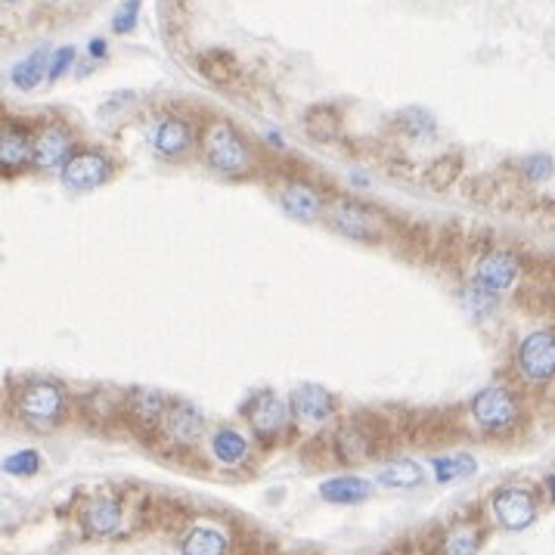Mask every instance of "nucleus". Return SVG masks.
<instances>
[{
    "label": "nucleus",
    "instance_id": "obj_25",
    "mask_svg": "<svg viewBox=\"0 0 555 555\" xmlns=\"http://www.w3.org/2000/svg\"><path fill=\"white\" fill-rule=\"evenodd\" d=\"M44 71H50V54L47 50H35V54L25 56L22 62H16V69H12V84H16L19 90H31L41 84Z\"/></svg>",
    "mask_w": 555,
    "mask_h": 555
},
{
    "label": "nucleus",
    "instance_id": "obj_21",
    "mask_svg": "<svg viewBox=\"0 0 555 555\" xmlns=\"http://www.w3.org/2000/svg\"><path fill=\"white\" fill-rule=\"evenodd\" d=\"M211 453L220 466H243L248 460V441L236 428H218L211 437Z\"/></svg>",
    "mask_w": 555,
    "mask_h": 555
},
{
    "label": "nucleus",
    "instance_id": "obj_3",
    "mask_svg": "<svg viewBox=\"0 0 555 555\" xmlns=\"http://www.w3.org/2000/svg\"><path fill=\"white\" fill-rule=\"evenodd\" d=\"M12 407L19 416L37 426H54L65 413V391L50 378H29L12 394Z\"/></svg>",
    "mask_w": 555,
    "mask_h": 555
},
{
    "label": "nucleus",
    "instance_id": "obj_5",
    "mask_svg": "<svg viewBox=\"0 0 555 555\" xmlns=\"http://www.w3.org/2000/svg\"><path fill=\"white\" fill-rule=\"evenodd\" d=\"M518 369L531 385H546L555 378V329H537L521 342Z\"/></svg>",
    "mask_w": 555,
    "mask_h": 555
},
{
    "label": "nucleus",
    "instance_id": "obj_15",
    "mask_svg": "<svg viewBox=\"0 0 555 555\" xmlns=\"http://www.w3.org/2000/svg\"><path fill=\"white\" fill-rule=\"evenodd\" d=\"M372 493V485L367 478H357V475H335V478H326L319 485V496L332 506H354L363 502Z\"/></svg>",
    "mask_w": 555,
    "mask_h": 555
},
{
    "label": "nucleus",
    "instance_id": "obj_16",
    "mask_svg": "<svg viewBox=\"0 0 555 555\" xmlns=\"http://www.w3.org/2000/svg\"><path fill=\"white\" fill-rule=\"evenodd\" d=\"M71 137L62 128H44L35 140V165L41 168H65V162L71 159Z\"/></svg>",
    "mask_w": 555,
    "mask_h": 555
},
{
    "label": "nucleus",
    "instance_id": "obj_7",
    "mask_svg": "<svg viewBox=\"0 0 555 555\" xmlns=\"http://www.w3.org/2000/svg\"><path fill=\"white\" fill-rule=\"evenodd\" d=\"M121 407H124L121 413L128 416L130 426L140 428V432H153V428H159L162 422H165L168 410H171V401H168V394H162V391H155V388H134V391H128Z\"/></svg>",
    "mask_w": 555,
    "mask_h": 555
},
{
    "label": "nucleus",
    "instance_id": "obj_34",
    "mask_svg": "<svg viewBox=\"0 0 555 555\" xmlns=\"http://www.w3.org/2000/svg\"><path fill=\"white\" fill-rule=\"evenodd\" d=\"M90 56H94V60H106V41H100V37L90 41Z\"/></svg>",
    "mask_w": 555,
    "mask_h": 555
},
{
    "label": "nucleus",
    "instance_id": "obj_18",
    "mask_svg": "<svg viewBox=\"0 0 555 555\" xmlns=\"http://www.w3.org/2000/svg\"><path fill=\"white\" fill-rule=\"evenodd\" d=\"M481 543H485V531L472 521H460L443 531L437 555H478Z\"/></svg>",
    "mask_w": 555,
    "mask_h": 555
},
{
    "label": "nucleus",
    "instance_id": "obj_29",
    "mask_svg": "<svg viewBox=\"0 0 555 555\" xmlns=\"http://www.w3.org/2000/svg\"><path fill=\"white\" fill-rule=\"evenodd\" d=\"M397 128L410 137H432L435 134V119L426 112V109H403L394 119Z\"/></svg>",
    "mask_w": 555,
    "mask_h": 555
},
{
    "label": "nucleus",
    "instance_id": "obj_6",
    "mask_svg": "<svg viewBox=\"0 0 555 555\" xmlns=\"http://www.w3.org/2000/svg\"><path fill=\"white\" fill-rule=\"evenodd\" d=\"M289 413L292 407L279 401L273 391H261L258 397L245 403V422L258 437H277L279 432L289 428Z\"/></svg>",
    "mask_w": 555,
    "mask_h": 555
},
{
    "label": "nucleus",
    "instance_id": "obj_1",
    "mask_svg": "<svg viewBox=\"0 0 555 555\" xmlns=\"http://www.w3.org/2000/svg\"><path fill=\"white\" fill-rule=\"evenodd\" d=\"M202 155H205V162L214 171L227 174V178H245L254 168V155L248 149V143L227 121H214L205 128V134H202Z\"/></svg>",
    "mask_w": 555,
    "mask_h": 555
},
{
    "label": "nucleus",
    "instance_id": "obj_23",
    "mask_svg": "<svg viewBox=\"0 0 555 555\" xmlns=\"http://www.w3.org/2000/svg\"><path fill=\"white\" fill-rule=\"evenodd\" d=\"M378 485L388 491H410L422 485V468L413 460H391L388 466L378 468Z\"/></svg>",
    "mask_w": 555,
    "mask_h": 555
},
{
    "label": "nucleus",
    "instance_id": "obj_10",
    "mask_svg": "<svg viewBox=\"0 0 555 555\" xmlns=\"http://www.w3.org/2000/svg\"><path fill=\"white\" fill-rule=\"evenodd\" d=\"M112 178V162L103 153H94V149H84V153H75L62 168V184L69 189H96Z\"/></svg>",
    "mask_w": 555,
    "mask_h": 555
},
{
    "label": "nucleus",
    "instance_id": "obj_11",
    "mask_svg": "<svg viewBox=\"0 0 555 555\" xmlns=\"http://www.w3.org/2000/svg\"><path fill=\"white\" fill-rule=\"evenodd\" d=\"M289 407H292V413H295L298 419L313 422V426H319V422L332 419V416L338 413V401L317 382L298 385V388L292 391V397H289Z\"/></svg>",
    "mask_w": 555,
    "mask_h": 555
},
{
    "label": "nucleus",
    "instance_id": "obj_4",
    "mask_svg": "<svg viewBox=\"0 0 555 555\" xmlns=\"http://www.w3.org/2000/svg\"><path fill=\"white\" fill-rule=\"evenodd\" d=\"M493 515L506 531H525L537 521V493L525 485H506L491 496Z\"/></svg>",
    "mask_w": 555,
    "mask_h": 555
},
{
    "label": "nucleus",
    "instance_id": "obj_2",
    "mask_svg": "<svg viewBox=\"0 0 555 555\" xmlns=\"http://www.w3.org/2000/svg\"><path fill=\"white\" fill-rule=\"evenodd\" d=\"M468 413H472L475 426L485 428L491 435H506L518 426L521 419V403L502 385H491V388H481L478 394L468 403Z\"/></svg>",
    "mask_w": 555,
    "mask_h": 555
},
{
    "label": "nucleus",
    "instance_id": "obj_24",
    "mask_svg": "<svg viewBox=\"0 0 555 555\" xmlns=\"http://www.w3.org/2000/svg\"><path fill=\"white\" fill-rule=\"evenodd\" d=\"M432 472L437 485H453V481L472 478L478 472V462L472 453H453V456H435L432 460Z\"/></svg>",
    "mask_w": 555,
    "mask_h": 555
},
{
    "label": "nucleus",
    "instance_id": "obj_14",
    "mask_svg": "<svg viewBox=\"0 0 555 555\" xmlns=\"http://www.w3.org/2000/svg\"><path fill=\"white\" fill-rule=\"evenodd\" d=\"M279 205H283V211L289 214V218L302 220V224H311V220L319 218V211H323V199H319V193L308 184H302V180H292V184H286L279 189Z\"/></svg>",
    "mask_w": 555,
    "mask_h": 555
},
{
    "label": "nucleus",
    "instance_id": "obj_9",
    "mask_svg": "<svg viewBox=\"0 0 555 555\" xmlns=\"http://www.w3.org/2000/svg\"><path fill=\"white\" fill-rule=\"evenodd\" d=\"M521 277L518 258L509 252H487L485 258L475 264V289L491 292V295H502L512 289Z\"/></svg>",
    "mask_w": 555,
    "mask_h": 555
},
{
    "label": "nucleus",
    "instance_id": "obj_31",
    "mask_svg": "<svg viewBox=\"0 0 555 555\" xmlns=\"http://www.w3.org/2000/svg\"><path fill=\"white\" fill-rule=\"evenodd\" d=\"M521 171H525V178L531 180V184H543V180L552 178L555 165H552L550 155H531V159H525Z\"/></svg>",
    "mask_w": 555,
    "mask_h": 555
},
{
    "label": "nucleus",
    "instance_id": "obj_28",
    "mask_svg": "<svg viewBox=\"0 0 555 555\" xmlns=\"http://www.w3.org/2000/svg\"><path fill=\"white\" fill-rule=\"evenodd\" d=\"M4 472L12 478H31L41 472V453L37 450H16L4 460Z\"/></svg>",
    "mask_w": 555,
    "mask_h": 555
},
{
    "label": "nucleus",
    "instance_id": "obj_22",
    "mask_svg": "<svg viewBox=\"0 0 555 555\" xmlns=\"http://www.w3.org/2000/svg\"><path fill=\"white\" fill-rule=\"evenodd\" d=\"M180 555H227V537L218 527L199 525L180 540Z\"/></svg>",
    "mask_w": 555,
    "mask_h": 555
},
{
    "label": "nucleus",
    "instance_id": "obj_17",
    "mask_svg": "<svg viewBox=\"0 0 555 555\" xmlns=\"http://www.w3.org/2000/svg\"><path fill=\"white\" fill-rule=\"evenodd\" d=\"M153 143L165 159H178V155H186L189 146H193V128L184 119H165L155 128Z\"/></svg>",
    "mask_w": 555,
    "mask_h": 555
},
{
    "label": "nucleus",
    "instance_id": "obj_27",
    "mask_svg": "<svg viewBox=\"0 0 555 555\" xmlns=\"http://www.w3.org/2000/svg\"><path fill=\"white\" fill-rule=\"evenodd\" d=\"M199 71H202V75H205L211 84H227L233 75H236V62H233V56L211 50V54H205V56H202V60H199Z\"/></svg>",
    "mask_w": 555,
    "mask_h": 555
},
{
    "label": "nucleus",
    "instance_id": "obj_30",
    "mask_svg": "<svg viewBox=\"0 0 555 555\" xmlns=\"http://www.w3.org/2000/svg\"><path fill=\"white\" fill-rule=\"evenodd\" d=\"M460 171H462L460 155H447V159L435 162V165L428 168V184H432L435 189H443V186H450L456 178H460Z\"/></svg>",
    "mask_w": 555,
    "mask_h": 555
},
{
    "label": "nucleus",
    "instance_id": "obj_20",
    "mask_svg": "<svg viewBox=\"0 0 555 555\" xmlns=\"http://www.w3.org/2000/svg\"><path fill=\"white\" fill-rule=\"evenodd\" d=\"M35 162V143L22 134V130L6 128L0 137V165L4 171H22Z\"/></svg>",
    "mask_w": 555,
    "mask_h": 555
},
{
    "label": "nucleus",
    "instance_id": "obj_19",
    "mask_svg": "<svg viewBox=\"0 0 555 555\" xmlns=\"http://www.w3.org/2000/svg\"><path fill=\"white\" fill-rule=\"evenodd\" d=\"M335 453L342 462H363L376 453V443H372V432L367 428H357L354 422L351 426H342L335 432Z\"/></svg>",
    "mask_w": 555,
    "mask_h": 555
},
{
    "label": "nucleus",
    "instance_id": "obj_33",
    "mask_svg": "<svg viewBox=\"0 0 555 555\" xmlns=\"http://www.w3.org/2000/svg\"><path fill=\"white\" fill-rule=\"evenodd\" d=\"M75 65V50L71 47H62V50H56L54 56H50V81H60V78L65 75V71Z\"/></svg>",
    "mask_w": 555,
    "mask_h": 555
},
{
    "label": "nucleus",
    "instance_id": "obj_13",
    "mask_svg": "<svg viewBox=\"0 0 555 555\" xmlns=\"http://www.w3.org/2000/svg\"><path fill=\"white\" fill-rule=\"evenodd\" d=\"M162 432H165L168 441L180 443V447H189L195 443L205 432V416L193 407V403H171L165 422H162Z\"/></svg>",
    "mask_w": 555,
    "mask_h": 555
},
{
    "label": "nucleus",
    "instance_id": "obj_35",
    "mask_svg": "<svg viewBox=\"0 0 555 555\" xmlns=\"http://www.w3.org/2000/svg\"><path fill=\"white\" fill-rule=\"evenodd\" d=\"M546 485H550V491H552V502H555V478H546Z\"/></svg>",
    "mask_w": 555,
    "mask_h": 555
},
{
    "label": "nucleus",
    "instance_id": "obj_8",
    "mask_svg": "<svg viewBox=\"0 0 555 555\" xmlns=\"http://www.w3.org/2000/svg\"><path fill=\"white\" fill-rule=\"evenodd\" d=\"M78 518H81L84 531L94 534V537H115V534H121V527H124V506H121L119 496L96 493L84 502Z\"/></svg>",
    "mask_w": 555,
    "mask_h": 555
},
{
    "label": "nucleus",
    "instance_id": "obj_26",
    "mask_svg": "<svg viewBox=\"0 0 555 555\" xmlns=\"http://www.w3.org/2000/svg\"><path fill=\"white\" fill-rule=\"evenodd\" d=\"M304 128H308V134L313 140H332V137L342 130V121H338V115L332 112V109L319 106L304 115Z\"/></svg>",
    "mask_w": 555,
    "mask_h": 555
},
{
    "label": "nucleus",
    "instance_id": "obj_32",
    "mask_svg": "<svg viewBox=\"0 0 555 555\" xmlns=\"http://www.w3.org/2000/svg\"><path fill=\"white\" fill-rule=\"evenodd\" d=\"M137 12H140V0H124L112 29L119 31V35H130V31L137 29Z\"/></svg>",
    "mask_w": 555,
    "mask_h": 555
},
{
    "label": "nucleus",
    "instance_id": "obj_36",
    "mask_svg": "<svg viewBox=\"0 0 555 555\" xmlns=\"http://www.w3.org/2000/svg\"><path fill=\"white\" fill-rule=\"evenodd\" d=\"M4 4H16V0H4Z\"/></svg>",
    "mask_w": 555,
    "mask_h": 555
},
{
    "label": "nucleus",
    "instance_id": "obj_12",
    "mask_svg": "<svg viewBox=\"0 0 555 555\" xmlns=\"http://www.w3.org/2000/svg\"><path fill=\"white\" fill-rule=\"evenodd\" d=\"M332 227L335 230H342L344 236H351V239H378V220L372 218V211H367L363 205H357V202H348V199H342V202H335L332 205Z\"/></svg>",
    "mask_w": 555,
    "mask_h": 555
}]
</instances>
